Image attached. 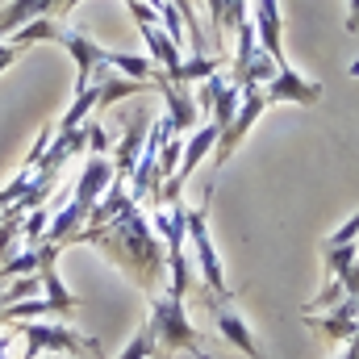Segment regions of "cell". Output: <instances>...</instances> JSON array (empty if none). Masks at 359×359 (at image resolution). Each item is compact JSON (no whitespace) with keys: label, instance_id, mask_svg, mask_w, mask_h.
<instances>
[{"label":"cell","instance_id":"1","mask_svg":"<svg viewBox=\"0 0 359 359\" xmlns=\"http://www.w3.org/2000/svg\"><path fill=\"white\" fill-rule=\"evenodd\" d=\"M80 243L100 247L121 271H130V280L138 288H147L155 297V280L163 276V238L151 230L147 213H138V201L126 192V201L113 209L109 222H96V226H80L76 234Z\"/></svg>","mask_w":359,"mask_h":359},{"label":"cell","instance_id":"2","mask_svg":"<svg viewBox=\"0 0 359 359\" xmlns=\"http://www.w3.org/2000/svg\"><path fill=\"white\" fill-rule=\"evenodd\" d=\"M147 339H151V347H163V351H201V334H196V326L188 322V309H184V301L172 297V292H163V297H151V313H147Z\"/></svg>","mask_w":359,"mask_h":359},{"label":"cell","instance_id":"3","mask_svg":"<svg viewBox=\"0 0 359 359\" xmlns=\"http://www.w3.org/2000/svg\"><path fill=\"white\" fill-rule=\"evenodd\" d=\"M13 339H25L29 359L42 355H96L100 359V343L63 326V322H13Z\"/></svg>","mask_w":359,"mask_h":359},{"label":"cell","instance_id":"4","mask_svg":"<svg viewBox=\"0 0 359 359\" xmlns=\"http://www.w3.org/2000/svg\"><path fill=\"white\" fill-rule=\"evenodd\" d=\"M50 42H63V46H67V55H72V63H76V92L88 88V84H100V76L109 72V67H104V55H109V50H104L100 42H92L88 34L67 29V25L55 21Z\"/></svg>","mask_w":359,"mask_h":359},{"label":"cell","instance_id":"5","mask_svg":"<svg viewBox=\"0 0 359 359\" xmlns=\"http://www.w3.org/2000/svg\"><path fill=\"white\" fill-rule=\"evenodd\" d=\"M268 109V96H264V84H247L243 88V104H238V113H234V121L217 134V147H213V163H230L234 159V151L243 147V138L251 134V126L259 121V113Z\"/></svg>","mask_w":359,"mask_h":359},{"label":"cell","instance_id":"6","mask_svg":"<svg viewBox=\"0 0 359 359\" xmlns=\"http://www.w3.org/2000/svg\"><path fill=\"white\" fill-rule=\"evenodd\" d=\"M209 209L201 205V209H188V238H192V251H196V259H201V276H205V288H209V297H230V284H226V276H222V259H217V247H213V238H209V217H205Z\"/></svg>","mask_w":359,"mask_h":359},{"label":"cell","instance_id":"7","mask_svg":"<svg viewBox=\"0 0 359 359\" xmlns=\"http://www.w3.org/2000/svg\"><path fill=\"white\" fill-rule=\"evenodd\" d=\"M209 309H213V326H217V334H222L234 351H243L247 359H268L264 355V347H259V339H255V330L247 326V318L234 309L230 297H209Z\"/></svg>","mask_w":359,"mask_h":359},{"label":"cell","instance_id":"8","mask_svg":"<svg viewBox=\"0 0 359 359\" xmlns=\"http://www.w3.org/2000/svg\"><path fill=\"white\" fill-rule=\"evenodd\" d=\"M59 251L63 247H55V243H38V280H42V297L50 301V309L55 313H76L80 309V297L76 292H67V284H63V276H59Z\"/></svg>","mask_w":359,"mask_h":359},{"label":"cell","instance_id":"9","mask_svg":"<svg viewBox=\"0 0 359 359\" xmlns=\"http://www.w3.org/2000/svg\"><path fill=\"white\" fill-rule=\"evenodd\" d=\"M264 96H268V104H318L322 100V84L318 80H305L301 72H292L288 63L271 76L268 84H264Z\"/></svg>","mask_w":359,"mask_h":359},{"label":"cell","instance_id":"10","mask_svg":"<svg viewBox=\"0 0 359 359\" xmlns=\"http://www.w3.org/2000/svg\"><path fill=\"white\" fill-rule=\"evenodd\" d=\"M59 13H67V0H8L0 8V38H13L21 25L38 17H59Z\"/></svg>","mask_w":359,"mask_h":359},{"label":"cell","instance_id":"11","mask_svg":"<svg viewBox=\"0 0 359 359\" xmlns=\"http://www.w3.org/2000/svg\"><path fill=\"white\" fill-rule=\"evenodd\" d=\"M155 88H159V96H163V113L172 117L176 134H188V130H196V117H201V109H196V100L188 96V88L172 84L163 72H155Z\"/></svg>","mask_w":359,"mask_h":359},{"label":"cell","instance_id":"12","mask_svg":"<svg viewBox=\"0 0 359 359\" xmlns=\"http://www.w3.org/2000/svg\"><path fill=\"white\" fill-rule=\"evenodd\" d=\"M251 25H255V38H259V46L268 50L271 59L284 67L288 59H284V17H280V0H259L255 4V17H251Z\"/></svg>","mask_w":359,"mask_h":359},{"label":"cell","instance_id":"13","mask_svg":"<svg viewBox=\"0 0 359 359\" xmlns=\"http://www.w3.org/2000/svg\"><path fill=\"white\" fill-rule=\"evenodd\" d=\"M109 184H113V159H104V155H92L88 163H84V172H80V184H76V205H84V209H96V201L109 192Z\"/></svg>","mask_w":359,"mask_h":359},{"label":"cell","instance_id":"14","mask_svg":"<svg viewBox=\"0 0 359 359\" xmlns=\"http://www.w3.org/2000/svg\"><path fill=\"white\" fill-rule=\"evenodd\" d=\"M138 34H142V42L151 46V63L168 76V80H176L180 63H184V55H180V46L168 38V29H159L155 21H147V25H138Z\"/></svg>","mask_w":359,"mask_h":359},{"label":"cell","instance_id":"15","mask_svg":"<svg viewBox=\"0 0 359 359\" xmlns=\"http://www.w3.org/2000/svg\"><path fill=\"white\" fill-rule=\"evenodd\" d=\"M217 134H222V130H217L213 121H205V126H196V130H192V138L184 142V155H180V172H176L180 180H188L196 168H201V159H205V155H213Z\"/></svg>","mask_w":359,"mask_h":359},{"label":"cell","instance_id":"16","mask_svg":"<svg viewBox=\"0 0 359 359\" xmlns=\"http://www.w3.org/2000/svg\"><path fill=\"white\" fill-rule=\"evenodd\" d=\"M88 222V209L84 205H76V201H67L55 217H50V226H46V234H42V243H55V247H63V243H72L76 234H80V226Z\"/></svg>","mask_w":359,"mask_h":359},{"label":"cell","instance_id":"17","mask_svg":"<svg viewBox=\"0 0 359 359\" xmlns=\"http://www.w3.org/2000/svg\"><path fill=\"white\" fill-rule=\"evenodd\" d=\"M305 322L313 326V330H322L326 339H334V343H351V339H359V318H351V313H343V309H330V313H305Z\"/></svg>","mask_w":359,"mask_h":359},{"label":"cell","instance_id":"18","mask_svg":"<svg viewBox=\"0 0 359 359\" xmlns=\"http://www.w3.org/2000/svg\"><path fill=\"white\" fill-rule=\"evenodd\" d=\"M104 67L117 72V76H130V80H155V72H159L151 63V55H121V50H109Z\"/></svg>","mask_w":359,"mask_h":359},{"label":"cell","instance_id":"19","mask_svg":"<svg viewBox=\"0 0 359 359\" xmlns=\"http://www.w3.org/2000/svg\"><path fill=\"white\" fill-rule=\"evenodd\" d=\"M222 72V59H213V55H192V59H184L176 72V80L172 84H180V88H188V84H205L209 76H217Z\"/></svg>","mask_w":359,"mask_h":359},{"label":"cell","instance_id":"20","mask_svg":"<svg viewBox=\"0 0 359 359\" xmlns=\"http://www.w3.org/2000/svg\"><path fill=\"white\" fill-rule=\"evenodd\" d=\"M92 113H96V84L76 92V100H72V109L63 113V121H59V130H80L84 121H88Z\"/></svg>","mask_w":359,"mask_h":359},{"label":"cell","instance_id":"21","mask_svg":"<svg viewBox=\"0 0 359 359\" xmlns=\"http://www.w3.org/2000/svg\"><path fill=\"white\" fill-rule=\"evenodd\" d=\"M351 264H355V243H347V247H322V268H326V280H339Z\"/></svg>","mask_w":359,"mask_h":359},{"label":"cell","instance_id":"22","mask_svg":"<svg viewBox=\"0 0 359 359\" xmlns=\"http://www.w3.org/2000/svg\"><path fill=\"white\" fill-rule=\"evenodd\" d=\"M38 247H25V251H17L13 259H4L0 264V280H8V276H38Z\"/></svg>","mask_w":359,"mask_h":359},{"label":"cell","instance_id":"23","mask_svg":"<svg viewBox=\"0 0 359 359\" xmlns=\"http://www.w3.org/2000/svg\"><path fill=\"white\" fill-rule=\"evenodd\" d=\"M46 226H50V209H46V205L29 209V213H25V222H21V238H25V247H38V243H42V234H46Z\"/></svg>","mask_w":359,"mask_h":359},{"label":"cell","instance_id":"24","mask_svg":"<svg viewBox=\"0 0 359 359\" xmlns=\"http://www.w3.org/2000/svg\"><path fill=\"white\" fill-rule=\"evenodd\" d=\"M4 309H8V318H13V322H34L38 313H55L46 297H29V301H13V305H4Z\"/></svg>","mask_w":359,"mask_h":359},{"label":"cell","instance_id":"25","mask_svg":"<svg viewBox=\"0 0 359 359\" xmlns=\"http://www.w3.org/2000/svg\"><path fill=\"white\" fill-rule=\"evenodd\" d=\"M180 155H184V134H172V138L159 147V172H163V180L180 172Z\"/></svg>","mask_w":359,"mask_h":359},{"label":"cell","instance_id":"26","mask_svg":"<svg viewBox=\"0 0 359 359\" xmlns=\"http://www.w3.org/2000/svg\"><path fill=\"white\" fill-rule=\"evenodd\" d=\"M29 297H42V280H38V276H21V280L4 284V305H13V301H29Z\"/></svg>","mask_w":359,"mask_h":359},{"label":"cell","instance_id":"27","mask_svg":"<svg viewBox=\"0 0 359 359\" xmlns=\"http://www.w3.org/2000/svg\"><path fill=\"white\" fill-rule=\"evenodd\" d=\"M168 4H176L180 17H184V25H188V38H192V55H205V38H201L196 13H192V0H168Z\"/></svg>","mask_w":359,"mask_h":359},{"label":"cell","instance_id":"28","mask_svg":"<svg viewBox=\"0 0 359 359\" xmlns=\"http://www.w3.org/2000/svg\"><path fill=\"white\" fill-rule=\"evenodd\" d=\"M247 0H222V17H217V29H238L247 21Z\"/></svg>","mask_w":359,"mask_h":359},{"label":"cell","instance_id":"29","mask_svg":"<svg viewBox=\"0 0 359 359\" xmlns=\"http://www.w3.org/2000/svg\"><path fill=\"white\" fill-rule=\"evenodd\" d=\"M347 243H359V213H351V217H347V222L322 243V247H347Z\"/></svg>","mask_w":359,"mask_h":359},{"label":"cell","instance_id":"30","mask_svg":"<svg viewBox=\"0 0 359 359\" xmlns=\"http://www.w3.org/2000/svg\"><path fill=\"white\" fill-rule=\"evenodd\" d=\"M84 147H88L92 155H104V151H109V147H113V142H109V134H104V126H96V121H84Z\"/></svg>","mask_w":359,"mask_h":359},{"label":"cell","instance_id":"31","mask_svg":"<svg viewBox=\"0 0 359 359\" xmlns=\"http://www.w3.org/2000/svg\"><path fill=\"white\" fill-rule=\"evenodd\" d=\"M151 351H155V347H151V339H147V330H138V334H134V339L126 343V351H121L117 359H151Z\"/></svg>","mask_w":359,"mask_h":359},{"label":"cell","instance_id":"32","mask_svg":"<svg viewBox=\"0 0 359 359\" xmlns=\"http://www.w3.org/2000/svg\"><path fill=\"white\" fill-rule=\"evenodd\" d=\"M339 284H343V301H359V255H355V264L339 276Z\"/></svg>","mask_w":359,"mask_h":359},{"label":"cell","instance_id":"33","mask_svg":"<svg viewBox=\"0 0 359 359\" xmlns=\"http://www.w3.org/2000/svg\"><path fill=\"white\" fill-rule=\"evenodd\" d=\"M17 55H21V50H17V46H13V42H0V72H8V67H13V59H17Z\"/></svg>","mask_w":359,"mask_h":359},{"label":"cell","instance_id":"34","mask_svg":"<svg viewBox=\"0 0 359 359\" xmlns=\"http://www.w3.org/2000/svg\"><path fill=\"white\" fill-rule=\"evenodd\" d=\"M347 29L359 38V0H347Z\"/></svg>","mask_w":359,"mask_h":359},{"label":"cell","instance_id":"35","mask_svg":"<svg viewBox=\"0 0 359 359\" xmlns=\"http://www.w3.org/2000/svg\"><path fill=\"white\" fill-rule=\"evenodd\" d=\"M339 359H359V339H351V343H343V351H339Z\"/></svg>","mask_w":359,"mask_h":359},{"label":"cell","instance_id":"36","mask_svg":"<svg viewBox=\"0 0 359 359\" xmlns=\"http://www.w3.org/2000/svg\"><path fill=\"white\" fill-rule=\"evenodd\" d=\"M8 347H13V330H8V334H0V359H8Z\"/></svg>","mask_w":359,"mask_h":359},{"label":"cell","instance_id":"37","mask_svg":"<svg viewBox=\"0 0 359 359\" xmlns=\"http://www.w3.org/2000/svg\"><path fill=\"white\" fill-rule=\"evenodd\" d=\"M4 326H13V318H8V309L0 305V330H4Z\"/></svg>","mask_w":359,"mask_h":359},{"label":"cell","instance_id":"38","mask_svg":"<svg viewBox=\"0 0 359 359\" xmlns=\"http://www.w3.org/2000/svg\"><path fill=\"white\" fill-rule=\"evenodd\" d=\"M192 355H196V359H209V355H205V347H201V351H192Z\"/></svg>","mask_w":359,"mask_h":359},{"label":"cell","instance_id":"39","mask_svg":"<svg viewBox=\"0 0 359 359\" xmlns=\"http://www.w3.org/2000/svg\"><path fill=\"white\" fill-rule=\"evenodd\" d=\"M351 76H359V59H355V63H351Z\"/></svg>","mask_w":359,"mask_h":359},{"label":"cell","instance_id":"40","mask_svg":"<svg viewBox=\"0 0 359 359\" xmlns=\"http://www.w3.org/2000/svg\"><path fill=\"white\" fill-rule=\"evenodd\" d=\"M0 305H4V284H0Z\"/></svg>","mask_w":359,"mask_h":359},{"label":"cell","instance_id":"41","mask_svg":"<svg viewBox=\"0 0 359 359\" xmlns=\"http://www.w3.org/2000/svg\"><path fill=\"white\" fill-rule=\"evenodd\" d=\"M46 359H67V355H46Z\"/></svg>","mask_w":359,"mask_h":359},{"label":"cell","instance_id":"42","mask_svg":"<svg viewBox=\"0 0 359 359\" xmlns=\"http://www.w3.org/2000/svg\"><path fill=\"white\" fill-rule=\"evenodd\" d=\"M334 359H339V355H334Z\"/></svg>","mask_w":359,"mask_h":359},{"label":"cell","instance_id":"43","mask_svg":"<svg viewBox=\"0 0 359 359\" xmlns=\"http://www.w3.org/2000/svg\"><path fill=\"white\" fill-rule=\"evenodd\" d=\"M151 359H155V355H151Z\"/></svg>","mask_w":359,"mask_h":359}]
</instances>
